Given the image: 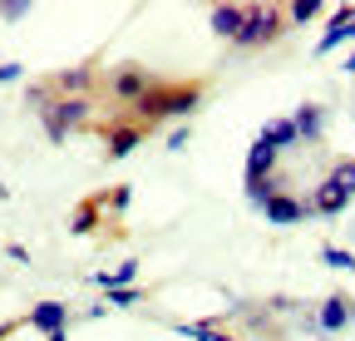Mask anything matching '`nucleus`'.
<instances>
[{
    "label": "nucleus",
    "mask_w": 355,
    "mask_h": 341,
    "mask_svg": "<svg viewBox=\"0 0 355 341\" xmlns=\"http://www.w3.org/2000/svg\"><path fill=\"white\" fill-rule=\"evenodd\" d=\"M202 104V84L183 79V84H153V90L133 104V119L139 124H158V119H183Z\"/></svg>",
    "instance_id": "obj_1"
},
{
    "label": "nucleus",
    "mask_w": 355,
    "mask_h": 341,
    "mask_svg": "<svg viewBox=\"0 0 355 341\" xmlns=\"http://www.w3.org/2000/svg\"><path fill=\"white\" fill-rule=\"evenodd\" d=\"M89 119H94L89 94L84 99H50V104L40 109V124H44V139H50V144H64L74 129H84Z\"/></svg>",
    "instance_id": "obj_2"
},
{
    "label": "nucleus",
    "mask_w": 355,
    "mask_h": 341,
    "mask_svg": "<svg viewBox=\"0 0 355 341\" xmlns=\"http://www.w3.org/2000/svg\"><path fill=\"white\" fill-rule=\"evenodd\" d=\"M286 15L282 6H247V20H242V35L232 40L237 50H261V45H272V40L282 35Z\"/></svg>",
    "instance_id": "obj_3"
},
{
    "label": "nucleus",
    "mask_w": 355,
    "mask_h": 341,
    "mask_svg": "<svg viewBox=\"0 0 355 341\" xmlns=\"http://www.w3.org/2000/svg\"><path fill=\"white\" fill-rule=\"evenodd\" d=\"M153 84H158V79H153L144 65H119V69L109 74V99H119V104L133 109V104H139V99L153 90Z\"/></svg>",
    "instance_id": "obj_4"
},
{
    "label": "nucleus",
    "mask_w": 355,
    "mask_h": 341,
    "mask_svg": "<svg viewBox=\"0 0 355 341\" xmlns=\"http://www.w3.org/2000/svg\"><path fill=\"white\" fill-rule=\"evenodd\" d=\"M261 218L272 223V228H296V223H306V218H311V203H306V198H296V193H277L272 203L261 208Z\"/></svg>",
    "instance_id": "obj_5"
},
{
    "label": "nucleus",
    "mask_w": 355,
    "mask_h": 341,
    "mask_svg": "<svg viewBox=\"0 0 355 341\" xmlns=\"http://www.w3.org/2000/svg\"><path fill=\"white\" fill-rule=\"evenodd\" d=\"M355 326V302L350 297H326V302L316 307V331H326V336H336V331H350Z\"/></svg>",
    "instance_id": "obj_6"
},
{
    "label": "nucleus",
    "mask_w": 355,
    "mask_h": 341,
    "mask_svg": "<svg viewBox=\"0 0 355 341\" xmlns=\"http://www.w3.org/2000/svg\"><path fill=\"white\" fill-rule=\"evenodd\" d=\"M306 203H311V218H340V213L350 208V193H345V188L326 174V178L316 183V193H311Z\"/></svg>",
    "instance_id": "obj_7"
},
{
    "label": "nucleus",
    "mask_w": 355,
    "mask_h": 341,
    "mask_svg": "<svg viewBox=\"0 0 355 341\" xmlns=\"http://www.w3.org/2000/svg\"><path fill=\"white\" fill-rule=\"evenodd\" d=\"M148 139V129H144V124L139 119H119V124H109V129H104V144H109V158H128L133 149H139Z\"/></svg>",
    "instance_id": "obj_8"
},
{
    "label": "nucleus",
    "mask_w": 355,
    "mask_h": 341,
    "mask_svg": "<svg viewBox=\"0 0 355 341\" xmlns=\"http://www.w3.org/2000/svg\"><path fill=\"white\" fill-rule=\"evenodd\" d=\"M345 40H355V6H336V15L326 20V35L316 40L311 55H331L336 45H345Z\"/></svg>",
    "instance_id": "obj_9"
},
{
    "label": "nucleus",
    "mask_w": 355,
    "mask_h": 341,
    "mask_svg": "<svg viewBox=\"0 0 355 341\" xmlns=\"http://www.w3.org/2000/svg\"><path fill=\"white\" fill-rule=\"evenodd\" d=\"M25 326H35V331H69V307L64 302H35L30 307V317H25Z\"/></svg>",
    "instance_id": "obj_10"
},
{
    "label": "nucleus",
    "mask_w": 355,
    "mask_h": 341,
    "mask_svg": "<svg viewBox=\"0 0 355 341\" xmlns=\"http://www.w3.org/2000/svg\"><path fill=\"white\" fill-rule=\"evenodd\" d=\"M242 20H247V6H237V0H222V6H212V15H207L212 35H222V40H237Z\"/></svg>",
    "instance_id": "obj_11"
},
{
    "label": "nucleus",
    "mask_w": 355,
    "mask_h": 341,
    "mask_svg": "<svg viewBox=\"0 0 355 341\" xmlns=\"http://www.w3.org/2000/svg\"><path fill=\"white\" fill-rule=\"evenodd\" d=\"M291 124H296V139H301V144H316V139L326 134V109H321V104H301V109L291 114Z\"/></svg>",
    "instance_id": "obj_12"
},
{
    "label": "nucleus",
    "mask_w": 355,
    "mask_h": 341,
    "mask_svg": "<svg viewBox=\"0 0 355 341\" xmlns=\"http://www.w3.org/2000/svg\"><path fill=\"white\" fill-rule=\"evenodd\" d=\"M257 139H261L266 149H277V153L301 144V139H296V124H291V114H286V119H266L261 129H257Z\"/></svg>",
    "instance_id": "obj_13"
},
{
    "label": "nucleus",
    "mask_w": 355,
    "mask_h": 341,
    "mask_svg": "<svg viewBox=\"0 0 355 341\" xmlns=\"http://www.w3.org/2000/svg\"><path fill=\"white\" fill-rule=\"evenodd\" d=\"M277 158H282L277 149H266L261 139H252V149H247V178H242V183H257V178H272V174H277Z\"/></svg>",
    "instance_id": "obj_14"
},
{
    "label": "nucleus",
    "mask_w": 355,
    "mask_h": 341,
    "mask_svg": "<svg viewBox=\"0 0 355 341\" xmlns=\"http://www.w3.org/2000/svg\"><path fill=\"white\" fill-rule=\"evenodd\" d=\"M99 218H104V193H99V198H84V203L74 208V218H69V233H74V238H89V233L99 228Z\"/></svg>",
    "instance_id": "obj_15"
},
{
    "label": "nucleus",
    "mask_w": 355,
    "mask_h": 341,
    "mask_svg": "<svg viewBox=\"0 0 355 341\" xmlns=\"http://www.w3.org/2000/svg\"><path fill=\"white\" fill-rule=\"evenodd\" d=\"M133 277H139V258H123L114 272H94V287L99 292H114V287H133Z\"/></svg>",
    "instance_id": "obj_16"
},
{
    "label": "nucleus",
    "mask_w": 355,
    "mask_h": 341,
    "mask_svg": "<svg viewBox=\"0 0 355 341\" xmlns=\"http://www.w3.org/2000/svg\"><path fill=\"white\" fill-rule=\"evenodd\" d=\"M242 193H247V203H252V208L261 213L266 203H272L277 193H286V188H282V178L272 174V178H257V183H242Z\"/></svg>",
    "instance_id": "obj_17"
},
{
    "label": "nucleus",
    "mask_w": 355,
    "mask_h": 341,
    "mask_svg": "<svg viewBox=\"0 0 355 341\" xmlns=\"http://www.w3.org/2000/svg\"><path fill=\"white\" fill-rule=\"evenodd\" d=\"M178 336H188V341H237V336H227L217 322H178L173 326Z\"/></svg>",
    "instance_id": "obj_18"
},
{
    "label": "nucleus",
    "mask_w": 355,
    "mask_h": 341,
    "mask_svg": "<svg viewBox=\"0 0 355 341\" xmlns=\"http://www.w3.org/2000/svg\"><path fill=\"white\" fill-rule=\"evenodd\" d=\"M321 10H326V0H291V6H282V15H286L291 25H311Z\"/></svg>",
    "instance_id": "obj_19"
},
{
    "label": "nucleus",
    "mask_w": 355,
    "mask_h": 341,
    "mask_svg": "<svg viewBox=\"0 0 355 341\" xmlns=\"http://www.w3.org/2000/svg\"><path fill=\"white\" fill-rule=\"evenodd\" d=\"M321 263L336 267V272H355V252H345V247H321Z\"/></svg>",
    "instance_id": "obj_20"
},
{
    "label": "nucleus",
    "mask_w": 355,
    "mask_h": 341,
    "mask_svg": "<svg viewBox=\"0 0 355 341\" xmlns=\"http://www.w3.org/2000/svg\"><path fill=\"white\" fill-rule=\"evenodd\" d=\"M104 297H109V307H139L148 292H144V287H114V292H104Z\"/></svg>",
    "instance_id": "obj_21"
},
{
    "label": "nucleus",
    "mask_w": 355,
    "mask_h": 341,
    "mask_svg": "<svg viewBox=\"0 0 355 341\" xmlns=\"http://www.w3.org/2000/svg\"><path fill=\"white\" fill-rule=\"evenodd\" d=\"M331 178L355 198V158H336V168H331Z\"/></svg>",
    "instance_id": "obj_22"
},
{
    "label": "nucleus",
    "mask_w": 355,
    "mask_h": 341,
    "mask_svg": "<svg viewBox=\"0 0 355 341\" xmlns=\"http://www.w3.org/2000/svg\"><path fill=\"white\" fill-rule=\"evenodd\" d=\"M128 203H133V188H128V183H119V188L104 193V208H109V213H128Z\"/></svg>",
    "instance_id": "obj_23"
},
{
    "label": "nucleus",
    "mask_w": 355,
    "mask_h": 341,
    "mask_svg": "<svg viewBox=\"0 0 355 341\" xmlns=\"http://www.w3.org/2000/svg\"><path fill=\"white\" fill-rule=\"evenodd\" d=\"M35 6H30V0H0V20H25Z\"/></svg>",
    "instance_id": "obj_24"
},
{
    "label": "nucleus",
    "mask_w": 355,
    "mask_h": 341,
    "mask_svg": "<svg viewBox=\"0 0 355 341\" xmlns=\"http://www.w3.org/2000/svg\"><path fill=\"white\" fill-rule=\"evenodd\" d=\"M188 144H193V134H188V129H173V134H168V149H173V153H183Z\"/></svg>",
    "instance_id": "obj_25"
},
{
    "label": "nucleus",
    "mask_w": 355,
    "mask_h": 341,
    "mask_svg": "<svg viewBox=\"0 0 355 341\" xmlns=\"http://www.w3.org/2000/svg\"><path fill=\"white\" fill-rule=\"evenodd\" d=\"M20 79V65H0V84H15Z\"/></svg>",
    "instance_id": "obj_26"
},
{
    "label": "nucleus",
    "mask_w": 355,
    "mask_h": 341,
    "mask_svg": "<svg viewBox=\"0 0 355 341\" xmlns=\"http://www.w3.org/2000/svg\"><path fill=\"white\" fill-rule=\"evenodd\" d=\"M15 326H20V322H6V326H0V341H6V336H10V331H15Z\"/></svg>",
    "instance_id": "obj_27"
},
{
    "label": "nucleus",
    "mask_w": 355,
    "mask_h": 341,
    "mask_svg": "<svg viewBox=\"0 0 355 341\" xmlns=\"http://www.w3.org/2000/svg\"><path fill=\"white\" fill-rule=\"evenodd\" d=\"M44 341H69V331H50V336H44Z\"/></svg>",
    "instance_id": "obj_28"
},
{
    "label": "nucleus",
    "mask_w": 355,
    "mask_h": 341,
    "mask_svg": "<svg viewBox=\"0 0 355 341\" xmlns=\"http://www.w3.org/2000/svg\"><path fill=\"white\" fill-rule=\"evenodd\" d=\"M345 74H355V50H350V55H345Z\"/></svg>",
    "instance_id": "obj_29"
},
{
    "label": "nucleus",
    "mask_w": 355,
    "mask_h": 341,
    "mask_svg": "<svg viewBox=\"0 0 355 341\" xmlns=\"http://www.w3.org/2000/svg\"><path fill=\"white\" fill-rule=\"evenodd\" d=\"M0 252H6V247H0Z\"/></svg>",
    "instance_id": "obj_30"
}]
</instances>
